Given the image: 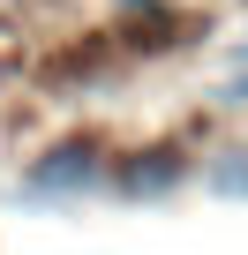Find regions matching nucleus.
Listing matches in <instances>:
<instances>
[{"instance_id": "1", "label": "nucleus", "mask_w": 248, "mask_h": 255, "mask_svg": "<svg viewBox=\"0 0 248 255\" xmlns=\"http://www.w3.org/2000/svg\"><path fill=\"white\" fill-rule=\"evenodd\" d=\"M113 135L105 128H60V135H45L15 180H8V203L15 210H90L105 203V173H113Z\"/></svg>"}, {"instance_id": "2", "label": "nucleus", "mask_w": 248, "mask_h": 255, "mask_svg": "<svg viewBox=\"0 0 248 255\" xmlns=\"http://www.w3.org/2000/svg\"><path fill=\"white\" fill-rule=\"evenodd\" d=\"M203 150L188 135H151V143H120L113 173H105V203H128V210H166L196 188Z\"/></svg>"}, {"instance_id": "3", "label": "nucleus", "mask_w": 248, "mask_h": 255, "mask_svg": "<svg viewBox=\"0 0 248 255\" xmlns=\"http://www.w3.org/2000/svg\"><path fill=\"white\" fill-rule=\"evenodd\" d=\"M196 188L218 203H248V143H211L196 165Z\"/></svg>"}, {"instance_id": "4", "label": "nucleus", "mask_w": 248, "mask_h": 255, "mask_svg": "<svg viewBox=\"0 0 248 255\" xmlns=\"http://www.w3.org/2000/svg\"><path fill=\"white\" fill-rule=\"evenodd\" d=\"M8 90H15V68H8V60H0V105H8Z\"/></svg>"}]
</instances>
